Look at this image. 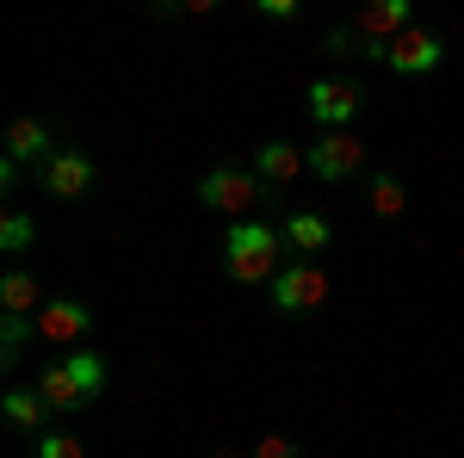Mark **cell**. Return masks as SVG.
<instances>
[{"mask_svg":"<svg viewBox=\"0 0 464 458\" xmlns=\"http://www.w3.org/2000/svg\"><path fill=\"white\" fill-rule=\"evenodd\" d=\"M359 106H365V93H359V81H316L310 87V118H316L322 131H347L359 118Z\"/></svg>","mask_w":464,"mask_h":458,"instance_id":"cell-6","label":"cell"},{"mask_svg":"<svg viewBox=\"0 0 464 458\" xmlns=\"http://www.w3.org/2000/svg\"><path fill=\"white\" fill-rule=\"evenodd\" d=\"M304 161H310V174L322 180V186H341V180L359 174V161H365V142L353 137V131H322L316 149H304Z\"/></svg>","mask_w":464,"mask_h":458,"instance_id":"cell-5","label":"cell"},{"mask_svg":"<svg viewBox=\"0 0 464 458\" xmlns=\"http://www.w3.org/2000/svg\"><path fill=\"white\" fill-rule=\"evenodd\" d=\"M322 297H328L322 260H285V273L273 279V310H279V317H310Z\"/></svg>","mask_w":464,"mask_h":458,"instance_id":"cell-4","label":"cell"},{"mask_svg":"<svg viewBox=\"0 0 464 458\" xmlns=\"http://www.w3.org/2000/svg\"><path fill=\"white\" fill-rule=\"evenodd\" d=\"M279 236H285V254L291 260H316L322 248H328V217L322 211H285V223H279Z\"/></svg>","mask_w":464,"mask_h":458,"instance_id":"cell-12","label":"cell"},{"mask_svg":"<svg viewBox=\"0 0 464 458\" xmlns=\"http://www.w3.org/2000/svg\"><path fill=\"white\" fill-rule=\"evenodd\" d=\"M211 458H236V453H211Z\"/></svg>","mask_w":464,"mask_h":458,"instance_id":"cell-23","label":"cell"},{"mask_svg":"<svg viewBox=\"0 0 464 458\" xmlns=\"http://www.w3.org/2000/svg\"><path fill=\"white\" fill-rule=\"evenodd\" d=\"M409 0H372V6H359L353 13V32L359 37H378V44H396V37L409 32Z\"/></svg>","mask_w":464,"mask_h":458,"instance_id":"cell-13","label":"cell"},{"mask_svg":"<svg viewBox=\"0 0 464 458\" xmlns=\"http://www.w3.org/2000/svg\"><path fill=\"white\" fill-rule=\"evenodd\" d=\"M32 458H87V446H81L74 434H37Z\"/></svg>","mask_w":464,"mask_h":458,"instance_id":"cell-19","label":"cell"},{"mask_svg":"<svg viewBox=\"0 0 464 458\" xmlns=\"http://www.w3.org/2000/svg\"><path fill=\"white\" fill-rule=\"evenodd\" d=\"M254 458H297V440H285V434H266V440L254 446Z\"/></svg>","mask_w":464,"mask_h":458,"instance_id":"cell-21","label":"cell"},{"mask_svg":"<svg viewBox=\"0 0 464 458\" xmlns=\"http://www.w3.org/2000/svg\"><path fill=\"white\" fill-rule=\"evenodd\" d=\"M50 297L37 291V279L25 273V267H13L6 279H0V317H37Z\"/></svg>","mask_w":464,"mask_h":458,"instance_id":"cell-15","label":"cell"},{"mask_svg":"<svg viewBox=\"0 0 464 458\" xmlns=\"http://www.w3.org/2000/svg\"><path fill=\"white\" fill-rule=\"evenodd\" d=\"M440 63H446V37L409 25V32L391 44V63H384V69H391V74H433Z\"/></svg>","mask_w":464,"mask_h":458,"instance_id":"cell-8","label":"cell"},{"mask_svg":"<svg viewBox=\"0 0 464 458\" xmlns=\"http://www.w3.org/2000/svg\"><path fill=\"white\" fill-rule=\"evenodd\" d=\"M37 180H44V192H50V199H87V192H93V180H100V168H93L81 149H56V155H50V168H44Z\"/></svg>","mask_w":464,"mask_h":458,"instance_id":"cell-9","label":"cell"},{"mask_svg":"<svg viewBox=\"0 0 464 458\" xmlns=\"http://www.w3.org/2000/svg\"><path fill=\"white\" fill-rule=\"evenodd\" d=\"M322 50H328V56H359V32H353V25H328Z\"/></svg>","mask_w":464,"mask_h":458,"instance_id":"cell-20","label":"cell"},{"mask_svg":"<svg viewBox=\"0 0 464 458\" xmlns=\"http://www.w3.org/2000/svg\"><path fill=\"white\" fill-rule=\"evenodd\" d=\"M285 236H279V223H266V217H242V223H229V236H223V273L236 285H273L285 273Z\"/></svg>","mask_w":464,"mask_h":458,"instance_id":"cell-1","label":"cell"},{"mask_svg":"<svg viewBox=\"0 0 464 458\" xmlns=\"http://www.w3.org/2000/svg\"><path fill=\"white\" fill-rule=\"evenodd\" d=\"M32 335H37V317H0V365H19Z\"/></svg>","mask_w":464,"mask_h":458,"instance_id":"cell-16","label":"cell"},{"mask_svg":"<svg viewBox=\"0 0 464 458\" xmlns=\"http://www.w3.org/2000/svg\"><path fill=\"white\" fill-rule=\"evenodd\" d=\"M50 155H56V137H50V124H37V118H19L13 131H6V161H19V168H50Z\"/></svg>","mask_w":464,"mask_h":458,"instance_id":"cell-11","label":"cell"},{"mask_svg":"<svg viewBox=\"0 0 464 458\" xmlns=\"http://www.w3.org/2000/svg\"><path fill=\"white\" fill-rule=\"evenodd\" d=\"M260 19H273V25H291V19H297V0H260Z\"/></svg>","mask_w":464,"mask_h":458,"instance_id":"cell-22","label":"cell"},{"mask_svg":"<svg viewBox=\"0 0 464 458\" xmlns=\"http://www.w3.org/2000/svg\"><path fill=\"white\" fill-rule=\"evenodd\" d=\"M254 174H260L266 192H285L297 174H310V161H304V149H291V142L273 137V142H260V149H254Z\"/></svg>","mask_w":464,"mask_h":458,"instance_id":"cell-10","label":"cell"},{"mask_svg":"<svg viewBox=\"0 0 464 458\" xmlns=\"http://www.w3.org/2000/svg\"><path fill=\"white\" fill-rule=\"evenodd\" d=\"M402 205H409V186H402L396 174L372 180V211H378V217H402Z\"/></svg>","mask_w":464,"mask_h":458,"instance_id":"cell-17","label":"cell"},{"mask_svg":"<svg viewBox=\"0 0 464 458\" xmlns=\"http://www.w3.org/2000/svg\"><path fill=\"white\" fill-rule=\"evenodd\" d=\"M0 415L19 427V434H44V422H50V403H44V390H32V385H13L6 396H0Z\"/></svg>","mask_w":464,"mask_h":458,"instance_id":"cell-14","label":"cell"},{"mask_svg":"<svg viewBox=\"0 0 464 458\" xmlns=\"http://www.w3.org/2000/svg\"><path fill=\"white\" fill-rule=\"evenodd\" d=\"M266 199H273V192L260 186V174H254V168H236V161H229V168H211V174L198 180V205H211V211H223L229 223H242V217H254L260 205H266Z\"/></svg>","mask_w":464,"mask_h":458,"instance_id":"cell-3","label":"cell"},{"mask_svg":"<svg viewBox=\"0 0 464 458\" xmlns=\"http://www.w3.org/2000/svg\"><path fill=\"white\" fill-rule=\"evenodd\" d=\"M37 390H44V403L50 409H87L100 390H106V359L93 347H74V353H63V359H50L44 372H37Z\"/></svg>","mask_w":464,"mask_h":458,"instance_id":"cell-2","label":"cell"},{"mask_svg":"<svg viewBox=\"0 0 464 458\" xmlns=\"http://www.w3.org/2000/svg\"><path fill=\"white\" fill-rule=\"evenodd\" d=\"M32 236H37V223L25 211H6V217H0V254H25Z\"/></svg>","mask_w":464,"mask_h":458,"instance_id":"cell-18","label":"cell"},{"mask_svg":"<svg viewBox=\"0 0 464 458\" xmlns=\"http://www.w3.org/2000/svg\"><path fill=\"white\" fill-rule=\"evenodd\" d=\"M87 328H93V310H87L81 297H50V304L37 310V335H44L50 347H74V341H87Z\"/></svg>","mask_w":464,"mask_h":458,"instance_id":"cell-7","label":"cell"}]
</instances>
